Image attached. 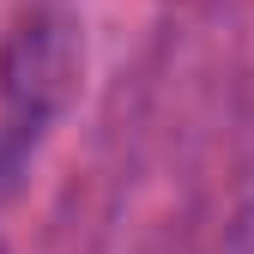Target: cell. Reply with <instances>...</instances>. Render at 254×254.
<instances>
[{"label": "cell", "instance_id": "obj_1", "mask_svg": "<svg viewBox=\"0 0 254 254\" xmlns=\"http://www.w3.org/2000/svg\"><path fill=\"white\" fill-rule=\"evenodd\" d=\"M61 85H67V37H61V24H49V18L18 24L12 43H6V103H12V115L24 127L43 121L49 103L61 97Z\"/></svg>", "mask_w": 254, "mask_h": 254}, {"label": "cell", "instance_id": "obj_2", "mask_svg": "<svg viewBox=\"0 0 254 254\" xmlns=\"http://www.w3.org/2000/svg\"><path fill=\"white\" fill-rule=\"evenodd\" d=\"M224 254H254V206L230 224V236H224Z\"/></svg>", "mask_w": 254, "mask_h": 254}]
</instances>
